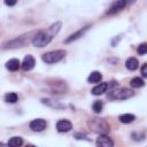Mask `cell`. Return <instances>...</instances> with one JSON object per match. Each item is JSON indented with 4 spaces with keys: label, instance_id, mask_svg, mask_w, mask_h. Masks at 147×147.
<instances>
[{
    "label": "cell",
    "instance_id": "6da1fadb",
    "mask_svg": "<svg viewBox=\"0 0 147 147\" xmlns=\"http://www.w3.org/2000/svg\"><path fill=\"white\" fill-rule=\"evenodd\" d=\"M61 26H62V22H55L46 30H41L37 32L32 38V45L40 48L47 46L52 41L53 37H55L59 33V31L61 30Z\"/></svg>",
    "mask_w": 147,
    "mask_h": 147
},
{
    "label": "cell",
    "instance_id": "7a4b0ae2",
    "mask_svg": "<svg viewBox=\"0 0 147 147\" xmlns=\"http://www.w3.org/2000/svg\"><path fill=\"white\" fill-rule=\"evenodd\" d=\"M87 125L88 127L95 132V133H99V134H107L110 130V126L108 125V123L102 119V118H92V119H88L87 122Z\"/></svg>",
    "mask_w": 147,
    "mask_h": 147
},
{
    "label": "cell",
    "instance_id": "3957f363",
    "mask_svg": "<svg viewBox=\"0 0 147 147\" xmlns=\"http://www.w3.org/2000/svg\"><path fill=\"white\" fill-rule=\"evenodd\" d=\"M65 54H67V52L64 49H56V51H51V52H47V53L42 54L41 59L45 63L53 64V63L60 62L62 59H64Z\"/></svg>",
    "mask_w": 147,
    "mask_h": 147
},
{
    "label": "cell",
    "instance_id": "277c9868",
    "mask_svg": "<svg viewBox=\"0 0 147 147\" xmlns=\"http://www.w3.org/2000/svg\"><path fill=\"white\" fill-rule=\"evenodd\" d=\"M133 95H134V92L132 90H129L126 87H121L117 90H113L108 96L116 100H126L129 98H132Z\"/></svg>",
    "mask_w": 147,
    "mask_h": 147
},
{
    "label": "cell",
    "instance_id": "5b68a950",
    "mask_svg": "<svg viewBox=\"0 0 147 147\" xmlns=\"http://www.w3.org/2000/svg\"><path fill=\"white\" fill-rule=\"evenodd\" d=\"M126 5H129L127 0H114L107 10V15H111V14H115L122 10Z\"/></svg>",
    "mask_w": 147,
    "mask_h": 147
},
{
    "label": "cell",
    "instance_id": "8992f818",
    "mask_svg": "<svg viewBox=\"0 0 147 147\" xmlns=\"http://www.w3.org/2000/svg\"><path fill=\"white\" fill-rule=\"evenodd\" d=\"M24 44H25V38H24V36H21V37H16V38H14V39L7 41L6 44H3L2 48H3V49L17 48V47H22Z\"/></svg>",
    "mask_w": 147,
    "mask_h": 147
},
{
    "label": "cell",
    "instance_id": "52a82bcc",
    "mask_svg": "<svg viewBox=\"0 0 147 147\" xmlns=\"http://www.w3.org/2000/svg\"><path fill=\"white\" fill-rule=\"evenodd\" d=\"M46 126H47V122L42 118H36L30 122V129L34 132H41L46 129Z\"/></svg>",
    "mask_w": 147,
    "mask_h": 147
},
{
    "label": "cell",
    "instance_id": "ba28073f",
    "mask_svg": "<svg viewBox=\"0 0 147 147\" xmlns=\"http://www.w3.org/2000/svg\"><path fill=\"white\" fill-rule=\"evenodd\" d=\"M95 145L98 147H113L114 141L107 134H100L95 141Z\"/></svg>",
    "mask_w": 147,
    "mask_h": 147
},
{
    "label": "cell",
    "instance_id": "9c48e42d",
    "mask_svg": "<svg viewBox=\"0 0 147 147\" xmlns=\"http://www.w3.org/2000/svg\"><path fill=\"white\" fill-rule=\"evenodd\" d=\"M90 26L91 25H86V26H84V28H82V29H79L78 31H76L75 33H72V34H70L65 40H64V42L65 44H70V42H72V41H75V40H77L78 38H80V37H83L84 34H85V32L90 29Z\"/></svg>",
    "mask_w": 147,
    "mask_h": 147
},
{
    "label": "cell",
    "instance_id": "30bf717a",
    "mask_svg": "<svg viewBox=\"0 0 147 147\" xmlns=\"http://www.w3.org/2000/svg\"><path fill=\"white\" fill-rule=\"evenodd\" d=\"M34 64H36V60L32 55H26L24 59H23V62L21 63V67L24 71H30L34 68Z\"/></svg>",
    "mask_w": 147,
    "mask_h": 147
},
{
    "label": "cell",
    "instance_id": "8fae6325",
    "mask_svg": "<svg viewBox=\"0 0 147 147\" xmlns=\"http://www.w3.org/2000/svg\"><path fill=\"white\" fill-rule=\"evenodd\" d=\"M72 129V123L68 119H59L56 123V130L61 133L63 132H68Z\"/></svg>",
    "mask_w": 147,
    "mask_h": 147
},
{
    "label": "cell",
    "instance_id": "7c38bea8",
    "mask_svg": "<svg viewBox=\"0 0 147 147\" xmlns=\"http://www.w3.org/2000/svg\"><path fill=\"white\" fill-rule=\"evenodd\" d=\"M108 90V83H98L93 88H92V94L93 95H101Z\"/></svg>",
    "mask_w": 147,
    "mask_h": 147
},
{
    "label": "cell",
    "instance_id": "4fadbf2b",
    "mask_svg": "<svg viewBox=\"0 0 147 147\" xmlns=\"http://www.w3.org/2000/svg\"><path fill=\"white\" fill-rule=\"evenodd\" d=\"M21 67V62L17 59H10L6 62V68L9 71H17Z\"/></svg>",
    "mask_w": 147,
    "mask_h": 147
},
{
    "label": "cell",
    "instance_id": "5bb4252c",
    "mask_svg": "<svg viewBox=\"0 0 147 147\" xmlns=\"http://www.w3.org/2000/svg\"><path fill=\"white\" fill-rule=\"evenodd\" d=\"M125 67L126 69L133 71V70H137L138 67H139V61L136 59V57H129L126 61H125Z\"/></svg>",
    "mask_w": 147,
    "mask_h": 147
},
{
    "label": "cell",
    "instance_id": "9a60e30c",
    "mask_svg": "<svg viewBox=\"0 0 147 147\" xmlns=\"http://www.w3.org/2000/svg\"><path fill=\"white\" fill-rule=\"evenodd\" d=\"M101 79H102V75H101V72H99V71H92L90 75H88V77H87V82L88 83H100L101 82Z\"/></svg>",
    "mask_w": 147,
    "mask_h": 147
},
{
    "label": "cell",
    "instance_id": "2e32d148",
    "mask_svg": "<svg viewBox=\"0 0 147 147\" xmlns=\"http://www.w3.org/2000/svg\"><path fill=\"white\" fill-rule=\"evenodd\" d=\"M118 119L123 124H129V123H131V122H133L136 119V116L132 115V114H123V115H119Z\"/></svg>",
    "mask_w": 147,
    "mask_h": 147
},
{
    "label": "cell",
    "instance_id": "e0dca14e",
    "mask_svg": "<svg viewBox=\"0 0 147 147\" xmlns=\"http://www.w3.org/2000/svg\"><path fill=\"white\" fill-rule=\"evenodd\" d=\"M130 85H131V87H133V88H140V87H142V86L145 85V82H144V79L140 78V77H134V78L131 79Z\"/></svg>",
    "mask_w": 147,
    "mask_h": 147
},
{
    "label": "cell",
    "instance_id": "ac0fdd59",
    "mask_svg": "<svg viewBox=\"0 0 147 147\" xmlns=\"http://www.w3.org/2000/svg\"><path fill=\"white\" fill-rule=\"evenodd\" d=\"M8 146H11V147H18V146H22L23 145V139L21 137H11L7 144Z\"/></svg>",
    "mask_w": 147,
    "mask_h": 147
},
{
    "label": "cell",
    "instance_id": "d6986e66",
    "mask_svg": "<svg viewBox=\"0 0 147 147\" xmlns=\"http://www.w3.org/2000/svg\"><path fill=\"white\" fill-rule=\"evenodd\" d=\"M18 100V95L15 92H9L7 94H5V101L8 103H15Z\"/></svg>",
    "mask_w": 147,
    "mask_h": 147
},
{
    "label": "cell",
    "instance_id": "ffe728a7",
    "mask_svg": "<svg viewBox=\"0 0 147 147\" xmlns=\"http://www.w3.org/2000/svg\"><path fill=\"white\" fill-rule=\"evenodd\" d=\"M102 108H103V103H102V101L96 100V101H94L93 105H92V109H93V111H94L95 114L101 113V111H102Z\"/></svg>",
    "mask_w": 147,
    "mask_h": 147
},
{
    "label": "cell",
    "instance_id": "44dd1931",
    "mask_svg": "<svg viewBox=\"0 0 147 147\" xmlns=\"http://www.w3.org/2000/svg\"><path fill=\"white\" fill-rule=\"evenodd\" d=\"M147 53V44L146 42H142L138 46V54L140 55H145Z\"/></svg>",
    "mask_w": 147,
    "mask_h": 147
},
{
    "label": "cell",
    "instance_id": "7402d4cb",
    "mask_svg": "<svg viewBox=\"0 0 147 147\" xmlns=\"http://www.w3.org/2000/svg\"><path fill=\"white\" fill-rule=\"evenodd\" d=\"M141 75L142 77H147V63H144L141 67Z\"/></svg>",
    "mask_w": 147,
    "mask_h": 147
},
{
    "label": "cell",
    "instance_id": "603a6c76",
    "mask_svg": "<svg viewBox=\"0 0 147 147\" xmlns=\"http://www.w3.org/2000/svg\"><path fill=\"white\" fill-rule=\"evenodd\" d=\"M16 3H17V0H5V5L6 6H9V7L15 6Z\"/></svg>",
    "mask_w": 147,
    "mask_h": 147
}]
</instances>
